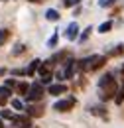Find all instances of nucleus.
Returning a JSON list of instances; mask_svg holds the SVG:
<instances>
[{
  "label": "nucleus",
  "mask_w": 124,
  "mask_h": 128,
  "mask_svg": "<svg viewBox=\"0 0 124 128\" xmlns=\"http://www.w3.org/2000/svg\"><path fill=\"white\" fill-rule=\"evenodd\" d=\"M98 93H100V100H112L116 93H118V83L114 79V71L104 73L98 79Z\"/></svg>",
  "instance_id": "nucleus-1"
},
{
  "label": "nucleus",
  "mask_w": 124,
  "mask_h": 128,
  "mask_svg": "<svg viewBox=\"0 0 124 128\" xmlns=\"http://www.w3.org/2000/svg\"><path fill=\"white\" fill-rule=\"evenodd\" d=\"M44 87H42V83H34V85H30V91H28V95L24 96L28 102H40L42 98H44Z\"/></svg>",
  "instance_id": "nucleus-2"
},
{
  "label": "nucleus",
  "mask_w": 124,
  "mask_h": 128,
  "mask_svg": "<svg viewBox=\"0 0 124 128\" xmlns=\"http://www.w3.org/2000/svg\"><path fill=\"white\" fill-rule=\"evenodd\" d=\"M73 106H75V98L69 96V98H61V100H57V102L53 104V110H57V112H69Z\"/></svg>",
  "instance_id": "nucleus-3"
},
{
  "label": "nucleus",
  "mask_w": 124,
  "mask_h": 128,
  "mask_svg": "<svg viewBox=\"0 0 124 128\" xmlns=\"http://www.w3.org/2000/svg\"><path fill=\"white\" fill-rule=\"evenodd\" d=\"M44 112H46V108H44V104H36V102H32L30 106H26V114H30L32 118H42L44 116Z\"/></svg>",
  "instance_id": "nucleus-4"
},
{
  "label": "nucleus",
  "mask_w": 124,
  "mask_h": 128,
  "mask_svg": "<svg viewBox=\"0 0 124 128\" xmlns=\"http://www.w3.org/2000/svg\"><path fill=\"white\" fill-rule=\"evenodd\" d=\"M69 57H71V53H69V51H57L55 55H51V57L47 59L46 63L49 65V67H53V65H55V63H61V61H63V63H65V61H67Z\"/></svg>",
  "instance_id": "nucleus-5"
},
{
  "label": "nucleus",
  "mask_w": 124,
  "mask_h": 128,
  "mask_svg": "<svg viewBox=\"0 0 124 128\" xmlns=\"http://www.w3.org/2000/svg\"><path fill=\"white\" fill-rule=\"evenodd\" d=\"M77 61H73L71 57L65 61V67H63V75H65V79H73V75H75V71H77Z\"/></svg>",
  "instance_id": "nucleus-6"
},
{
  "label": "nucleus",
  "mask_w": 124,
  "mask_h": 128,
  "mask_svg": "<svg viewBox=\"0 0 124 128\" xmlns=\"http://www.w3.org/2000/svg\"><path fill=\"white\" fill-rule=\"evenodd\" d=\"M12 124H14V128H32V116L30 114H20V116H16V120Z\"/></svg>",
  "instance_id": "nucleus-7"
},
{
  "label": "nucleus",
  "mask_w": 124,
  "mask_h": 128,
  "mask_svg": "<svg viewBox=\"0 0 124 128\" xmlns=\"http://www.w3.org/2000/svg\"><path fill=\"white\" fill-rule=\"evenodd\" d=\"M65 38H67L69 42H73V40H77V38H79V24H77V22H71V24L67 26Z\"/></svg>",
  "instance_id": "nucleus-8"
},
{
  "label": "nucleus",
  "mask_w": 124,
  "mask_h": 128,
  "mask_svg": "<svg viewBox=\"0 0 124 128\" xmlns=\"http://www.w3.org/2000/svg\"><path fill=\"white\" fill-rule=\"evenodd\" d=\"M47 93H49V95H53V96L65 95V93H67V85H63V83H51V85H49V89H47Z\"/></svg>",
  "instance_id": "nucleus-9"
},
{
  "label": "nucleus",
  "mask_w": 124,
  "mask_h": 128,
  "mask_svg": "<svg viewBox=\"0 0 124 128\" xmlns=\"http://www.w3.org/2000/svg\"><path fill=\"white\" fill-rule=\"evenodd\" d=\"M28 91H30V85H28L26 81H20V83L16 85V95L26 96V95H28Z\"/></svg>",
  "instance_id": "nucleus-10"
},
{
  "label": "nucleus",
  "mask_w": 124,
  "mask_h": 128,
  "mask_svg": "<svg viewBox=\"0 0 124 128\" xmlns=\"http://www.w3.org/2000/svg\"><path fill=\"white\" fill-rule=\"evenodd\" d=\"M91 112H93L94 116H102V118H106V116H108V114H106V108H104L102 104H100V106H98V104L91 106Z\"/></svg>",
  "instance_id": "nucleus-11"
},
{
  "label": "nucleus",
  "mask_w": 124,
  "mask_h": 128,
  "mask_svg": "<svg viewBox=\"0 0 124 128\" xmlns=\"http://www.w3.org/2000/svg\"><path fill=\"white\" fill-rule=\"evenodd\" d=\"M40 65H42V61H40V59H34V61L28 65V69H26V75H30V77H32V75L40 69Z\"/></svg>",
  "instance_id": "nucleus-12"
},
{
  "label": "nucleus",
  "mask_w": 124,
  "mask_h": 128,
  "mask_svg": "<svg viewBox=\"0 0 124 128\" xmlns=\"http://www.w3.org/2000/svg\"><path fill=\"white\" fill-rule=\"evenodd\" d=\"M114 102H116V104H122L124 102V73H122V85H120L118 93H116V96H114Z\"/></svg>",
  "instance_id": "nucleus-13"
},
{
  "label": "nucleus",
  "mask_w": 124,
  "mask_h": 128,
  "mask_svg": "<svg viewBox=\"0 0 124 128\" xmlns=\"http://www.w3.org/2000/svg\"><path fill=\"white\" fill-rule=\"evenodd\" d=\"M0 116H2V120H10V122H14L18 114H14L12 110H6V108H2V110H0Z\"/></svg>",
  "instance_id": "nucleus-14"
},
{
  "label": "nucleus",
  "mask_w": 124,
  "mask_h": 128,
  "mask_svg": "<svg viewBox=\"0 0 124 128\" xmlns=\"http://www.w3.org/2000/svg\"><path fill=\"white\" fill-rule=\"evenodd\" d=\"M46 18L47 20H49V22H59V12H57V10H51V8H49V10H47L46 12Z\"/></svg>",
  "instance_id": "nucleus-15"
},
{
  "label": "nucleus",
  "mask_w": 124,
  "mask_h": 128,
  "mask_svg": "<svg viewBox=\"0 0 124 128\" xmlns=\"http://www.w3.org/2000/svg\"><path fill=\"white\" fill-rule=\"evenodd\" d=\"M110 30H112V22H110V20L102 22V24L98 26V34H106V32H110Z\"/></svg>",
  "instance_id": "nucleus-16"
},
{
  "label": "nucleus",
  "mask_w": 124,
  "mask_h": 128,
  "mask_svg": "<svg viewBox=\"0 0 124 128\" xmlns=\"http://www.w3.org/2000/svg\"><path fill=\"white\" fill-rule=\"evenodd\" d=\"M122 53H124V46L122 44H118L116 48H112L108 51V55H112V57H118V55H122Z\"/></svg>",
  "instance_id": "nucleus-17"
},
{
  "label": "nucleus",
  "mask_w": 124,
  "mask_h": 128,
  "mask_svg": "<svg viewBox=\"0 0 124 128\" xmlns=\"http://www.w3.org/2000/svg\"><path fill=\"white\" fill-rule=\"evenodd\" d=\"M12 108L14 110H26V106H24V102H22V98H12Z\"/></svg>",
  "instance_id": "nucleus-18"
},
{
  "label": "nucleus",
  "mask_w": 124,
  "mask_h": 128,
  "mask_svg": "<svg viewBox=\"0 0 124 128\" xmlns=\"http://www.w3.org/2000/svg\"><path fill=\"white\" fill-rule=\"evenodd\" d=\"M57 40H59V30H55V34L47 40V48H55L57 46Z\"/></svg>",
  "instance_id": "nucleus-19"
},
{
  "label": "nucleus",
  "mask_w": 124,
  "mask_h": 128,
  "mask_svg": "<svg viewBox=\"0 0 124 128\" xmlns=\"http://www.w3.org/2000/svg\"><path fill=\"white\" fill-rule=\"evenodd\" d=\"M24 51H26V46H24V44H16L14 49H12V55H14V57H18V55H22Z\"/></svg>",
  "instance_id": "nucleus-20"
},
{
  "label": "nucleus",
  "mask_w": 124,
  "mask_h": 128,
  "mask_svg": "<svg viewBox=\"0 0 124 128\" xmlns=\"http://www.w3.org/2000/svg\"><path fill=\"white\" fill-rule=\"evenodd\" d=\"M91 32H93V28H85V32L81 34L77 40L81 42V44H83V42H87V40H89V36H91Z\"/></svg>",
  "instance_id": "nucleus-21"
},
{
  "label": "nucleus",
  "mask_w": 124,
  "mask_h": 128,
  "mask_svg": "<svg viewBox=\"0 0 124 128\" xmlns=\"http://www.w3.org/2000/svg\"><path fill=\"white\" fill-rule=\"evenodd\" d=\"M8 40H10V32L8 30H0V46H4Z\"/></svg>",
  "instance_id": "nucleus-22"
},
{
  "label": "nucleus",
  "mask_w": 124,
  "mask_h": 128,
  "mask_svg": "<svg viewBox=\"0 0 124 128\" xmlns=\"http://www.w3.org/2000/svg\"><path fill=\"white\" fill-rule=\"evenodd\" d=\"M0 95L6 96V98H10V95H12V89H10V87H6V85H2V87H0Z\"/></svg>",
  "instance_id": "nucleus-23"
},
{
  "label": "nucleus",
  "mask_w": 124,
  "mask_h": 128,
  "mask_svg": "<svg viewBox=\"0 0 124 128\" xmlns=\"http://www.w3.org/2000/svg\"><path fill=\"white\" fill-rule=\"evenodd\" d=\"M81 0H63V6L65 8H73V6H79Z\"/></svg>",
  "instance_id": "nucleus-24"
},
{
  "label": "nucleus",
  "mask_w": 124,
  "mask_h": 128,
  "mask_svg": "<svg viewBox=\"0 0 124 128\" xmlns=\"http://www.w3.org/2000/svg\"><path fill=\"white\" fill-rule=\"evenodd\" d=\"M26 73V69H12V75L14 77H18V75H24Z\"/></svg>",
  "instance_id": "nucleus-25"
},
{
  "label": "nucleus",
  "mask_w": 124,
  "mask_h": 128,
  "mask_svg": "<svg viewBox=\"0 0 124 128\" xmlns=\"http://www.w3.org/2000/svg\"><path fill=\"white\" fill-rule=\"evenodd\" d=\"M16 85H18V83H16L14 79H6V87H10V89H14Z\"/></svg>",
  "instance_id": "nucleus-26"
},
{
  "label": "nucleus",
  "mask_w": 124,
  "mask_h": 128,
  "mask_svg": "<svg viewBox=\"0 0 124 128\" xmlns=\"http://www.w3.org/2000/svg\"><path fill=\"white\" fill-rule=\"evenodd\" d=\"M6 100H8L6 96H2V95H0V108H4V106H6Z\"/></svg>",
  "instance_id": "nucleus-27"
},
{
  "label": "nucleus",
  "mask_w": 124,
  "mask_h": 128,
  "mask_svg": "<svg viewBox=\"0 0 124 128\" xmlns=\"http://www.w3.org/2000/svg\"><path fill=\"white\" fill-rule=\"evenodd\" d=\"M110 4H114V0H104V2H100V6H110Z\"/></svg>",
  "instance_id": "nucleus-28"
},
{
  "label": "nucleus",
  "mask_w": 124,
  "mask_h": 128,
  "mask_svg": "<svg viewBox=\"0 0 124 128\" xmlns=\"http://www.w3.org/2000/svg\"><path fill=\"white\" fill-rule=\"evenodd\" d=\"M6 73H8V71H6V67H0V77H4Z\"/></svg>",
  "instance_id": "nucleus-29"
},
{
  "label": "nucleus",
  "mask_w": 124,
  "mask_h": 128,
  "mask_svg": "<svg viewBox=\"0 0 124 128\" xmlns=\"http://www.w3.org/2000/svg\"><path fill=\"white\" fill-rule=\"evenodd\" d=\"M28 2H34V4H42L44 0H28Z\"/></svg>",
  "instance_id": "nucleus-30"
},
{
  "label": "nucleus",
  "mask_w": 124,
  "mask_h": 128,
  "mask_svg": "<svg viewBox=\"0 0 124 128\" xmlns=\"http://www.w3.org/2000/svg\"><path fill=\"white\" fill-rule=\"evenodd\" d=\"M0 128H4V122H2V116H0Z\"/></svg>",
  "instance_id": "nucleus-31"
},
{
  "label": "nucleus",
  "mask_w": 124,
  "mask_h": 128,
  "mask_svg": "<svg viewBox=\"0 0 124 128\" xmlns=\"http://www.w3.org/2000/svg\"><path fill=\"white\" fill-rule=\"evenodd\" d=\"M122 73H124V65H122Z\"/></svg>",
  "instance_id": "nucleus-32"
},
{
  "label": "nucleus",
  "mask_w": 124,
  "mask_h": 128,
  "mask_svg": "<svg viewBox=\"0 0 124 128\" xmlns=\"http://www.w3.org/2000/svg\"><path fill=\"white\" fill-rule=\"evenodd\" d=\"M100 2H104V0H100Z\"/></svg>",
  "instance_id": "nucleus-33"
}]
</instances>
